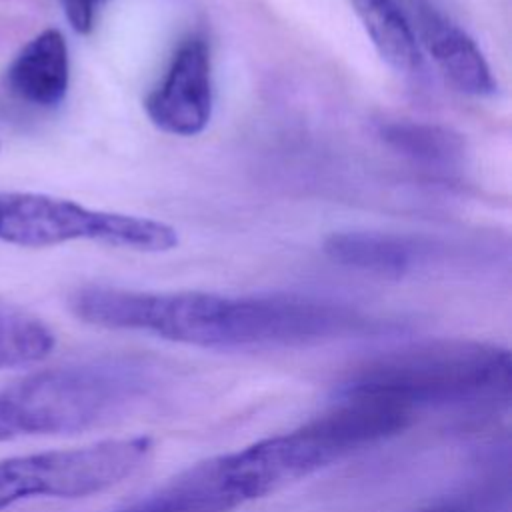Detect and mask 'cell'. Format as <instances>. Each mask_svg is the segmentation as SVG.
I'll return each instance as SVG.
<instances>
[{"mask_svg":"<svg viewBox=\"0 0 512 512\" xmlns=\"http://www.w3.org/2000/svg\"><path fill=\"white\" fill-rule=\"evenodd\" d=\"M56 344L54 332L38 316L0 300V370L34 364Z\"/></svg>","mask_w":512,"mask_h":512,"instance_id":"12","label":"cell"},{"mask_svg":"<svg viewBox=\"0 0 512 512\" xmlns=\"http://www.w3.org/2000/svg\"><path fill=\"white\" fill-rule=\"evenodd\" d=\"M214 106L210 44L202 34L186 36L172 54L160 84L144 100L148 120L166 134H200Z\"/></svg>","mask_w":512,"mask_h":512,"instance_id":"5","label":"cell"},{"mask_svg":"<svg viewBox=\"0 0 512 512\" xmlns=\"http://www.w3.org/2000/svg\"><path fill=\"white\" fill-rule=\"evenodd\" d=\"M6 84L26 104L58 106L70 86V52L64 34L46 28L28 40L6 70Z\"/></svg>","mask_w":512,"mask_h":512,"instance_id":"7","label":"cell"},{"mask_svg":"<svg viewBox=\"0 0 512 512\" xmlns=\"http://www.w3.org/2000/svg\"><path fill=\"white\" fill-rule=\"evenodd\" d=\"M52 196L0 190V242L24 248H48Z\"/></svg>","mask_w":512,"mask_h":512,"instance_id":"11","label":"cell"},{"mask_svg":"<svg viewBox=\"0 0 512 512\" xmlns=\"http://www.w3.org/2000/svg\"><path fill=\"white\" fill-rule=\"evenodd\" d=\"M322 250L338 266L372 276L400 278L428 258L430 246L404 234L340 230L324 238Z\"/></svg>","mask_w":512,"mask_h":512,"instance_id":"8","label":"cell"},{"mask_svg":"<svg viewBox=\"0 0 512 512\" xmlns=\"http://www.w3.org/2000/svg\"><path fill=\"white\" fill-rule=\"evenodd\" d=\"M66 232H68V204H66V198H60V240H58V244L66 242Z\"/></svg>","mask_w":512,"mask_h":512,"instance_id":"15","label":"cell"},{"mask_svg":"<svg viewBox=\"0 0 512 512\" xmlns=\"http://www.w3.org/2000/svg\"><path fill=\"white\" fill-rule=\"evenodd\" d=\"M160 384L158 364L138 356L36 370L0 388V442L104 426L150 398Z\"/></svg>","mask_w":512,"mask_h":512,"instance_id":"3","label":"cell"},{"mask_svg":"<svg viewBox=\"0 0 512 512\" xmlns=\"http://www.w3.org/2000/svg\"><path fill=\"white\" fill-rule=\"evenodd\" d=\"M418 46L432 56L448 82L476 98L494 96L498 82L474 38L430 0H410L406 8Z\"/></svg>","mask_w":512,"mask_h":512,"instance_id":"6","label":"cell"},{"mask_svg":"<svg viewBox=\"0 0 512 512\" xmlns=\"http://www.w3.org/2000/svg\"><path fill=\"white\" fill-rule=\"evenodd\" d=\"M86 324L216 350H262L374 334L382 322L354 306L298 294L148 292L82 286L68 298Z\"/></svg>","mask_w":512,"mask_h":512,"instance_id":"1","label":"cell"},{"mask_svg":"<svg viewBox=\"0 0 512 512\" xmlns=\"http://www.w3.org/2000/svg\"><path fill=\"white\" fill-rule=\"evenodd\" d=\"M414 512H512L510 474L496 472Z\"/></svg>","mask_w":512,"mask_h":512,"instance_id":"13","label":"cell"},{"mask_svg":"<svg viewBox=\"0 0 512 512\" xmlns=\"http://www.w3.org/2000/svg\"><path fill=\"white\" fill-rule=\"evenodd\" d=\"M146 436L102 440L0 460V510L30 498H84L104 492L146 466Z\"/></svg>","mask_w":512,"mask_h":512,"instance_id":"4","label":"cell"},{"mask_svg":"<svg viewBox=\"0 0 512 512\" xmlns=\"http://www.w3.org/2000/svg\"><path fill=\"white\" fill-rule=\"evenodd\" d=\"M380 58L396 72L420 68V46L406 8L398 0H350Z\"/></svg>","mask_w":512,"mask_h":512,"instance_id":"9","label":"cell"},{"mask_svg":"<svg viewBox=\"0 0 512 512\" xmlns=\"http://www.w3.org/2000/svg\"><path fill=\"white\" fill-rule=\"evenodd\" d=\"M512 396V354L478 340H432L378 354L336 386V402H370L410 416L430 408H498Z\"/></svg>","mask_w":512,"mask_h":512,"instance_id":"2","label":"cell"},{"mask_svg":"<svg viewBox=\"0 0 512 512\" xmlns=\"http://www.w3.org/2000/svg\"><path fill=\"white\" fill-rule=\"evenodd\" d=\"M106 0H60L68 24L78 34H88L94 28L100 6Z\"/></svg>","mask_w":512,"mask_h":512,"instance_id":"14","label":"cell"},{"mask_svg":"<svg viewBox=\"0 0 512 512\" xmlns=\"http://www.w3.org/2000/svg\"><path fill=\"white\" fill-rule=\"evenodd\" d=\"M378 136L396 154L434 168H452L464 162L466 142L460 132L420 120H386L378 126Z\"/></svg>","mask_w":512,"mask_h":512,"instance_id":"10","label":"cell"}]
</instances>
